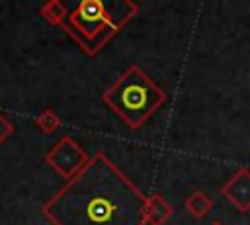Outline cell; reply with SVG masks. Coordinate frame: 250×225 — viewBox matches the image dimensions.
Wrapping results in <instances>:
<instances>
[{
    "label": "cell",
    "mask_w": 250,
    "mask_h": 225,
    "mask_svg": "<svg viewBox=\"0 0 250 225\" xmlns=\"http://www.w3.org/2000/svg\"><path fill=\"white\" fill-rule=\"evenodd\" d=\"M145 205L146 196L100 151L43 203L41 213L51 225H146Z\"/></svg>",
    "instance_id": "cell-1"
},
{
    "label": "cell",
    "mask_w": 250,
    "mask_h": 225,
    "mask_svg": "<svg viewBox=\"0 0 250 225\" xmlns=\"http://www.w3.org/2000/svg\"><path fill=\"white\" fill-rule=\"evenodd\" d=\"M64 8L61 27L90 57L98 55L139 12L133 0H59Z\"/></svg>",
    "instance_id": "cell-2"
},
{
    "label": "cell",
    "mask_w": 250,
    "mask_h": 225,
    "mask_svg": "<svg viewBox=\"0 0 250 225\" xmlns=\"http://www.w3.org/2000/svg\"><path fill=\"white\" fill-rule=\"evenodd\" d=\"M102 102L111 108L131 129H139L166 102V92L146 76L139 65L127 67L102 94Z\"/></svg>",
    "instance_id": "cell-3"
},
{
    "label": "cell",
    "mask_w": 250,
    "mask_h": 225,
    "mask_svg": "<svg viewBox=\"0 0 250 225\" xmlns=\"http://www.w3.org/2000/svg\"><path fill=\"white\" fill-rule=\"evenodd\" d=\"M43 160L57 172L61 174L64 180H70L74 174H78L86 162L90 160V157L86 155V151L70 137V135H62L43 157Z\"/></svg>",
    "instance_id": "cell-4"
},
{
    "label": "cell",
    "mask_w": 250,
    "mask_h": 225,
    "mask_svg": "<svg viewBox=\"0 0 250 225\" xmlns=\"http://www.w3.org/2000/svg\"><path fill=\"white\" fill-rule=\"evenodd\" d=\"M221 196L227 202H230L238 211H250V170L244 166L238 168L221 186Z\"/></svg>",
    "instance_id": "cell-5"
},
{
    "label": "cell",
    "mask_w": 250,
    "mask_h": 225,
    "mask_svg": "<svg viewBox=\"0 0 250 225\" xmlns=\"http://www.w3.org/2000/svg\"><path fill=\"white\" fill-rule=\"evenodd\" d=\"M174 213V207L166 202L164 196L160 194H150L146 196V205H145V223L146 225H164Z\"/></svg>",
    "instance_id": "cell-6"
},
{
    "label": "cell",
    "mask_w": 250,
    "mask_h": 225,
    "mask_svg": "<svg viewBox=\"0 0 250 225\" xmlns=\"http://www.w3.org/2000/svg\"><path fill=\"white\" fill-rule=\"evenodd\" d=\"M213 205H215V203H213L211 196L205 194L203 190H195V192H191V194L186 198V202H184L186 211H188L193 219H205L207 213L213 209Z\"/></svg>",
    "instance_id": "cell-7"
},
{
    "label": "cell",
    "mask_w": 250,
    "mask_h": 225,
    "mask_svg": "<svg viewBox=\"0 0 250 225\" xmlns=\"http://www.w3.org/2000/svg\"><path fill=\"white\" fill-rule=\"evenodd\" d=\"M39 14H41V18H43L47 23H51V25H59V27H61V23L64 22V8L61 6L59 0H49V2H45V4L41 6Z\"/></svg>",
    "instance_id": "cell-8"
},
{
    "label": "cell",
    "mask_w": 250,
    "mask_h": 225,
    "mask_svg": "<svg viewBox=\"0 0 250 225\" xmlns=\"http://www.w3.org/2000/svg\"><path fill=\"white\" fill-rule=\"evenodd\" d=\"M33 123H35V127H37L39 131H43V133H55V131L61 127V117L55 113V110L45 108V110L33 119Z\"/></svg>",
    "instance_id": "cell-9"
},
{
    "label": "cell",
    "mask_w": 250,
    "mask_h": 225,
    "mask_svg": "<svg viewBox=\"0 0 250 225\" xmlns=\"http://www.w3.org/2000/svg\"><path fill=\"white\" fill-rule=\"evenodd\" d=\"M12 133H14V125H12V121L0 112V145H2Z\"/></svg>",
    "instance_id": "cell-10"
},
{
    "label": "cell",
    "mask_w": 250,
    "mask_h": 225,
    "mask_svg": "<svg viewBox=\"0 0 250 225\" xmlns=\"http://www.w3.org/2000/svg\"><path fill=\"white\" fill-rule=\"evenodd\" d=\"M211 225H223V223H221V221H213Z\"/></svg>",
    "instance_id": "cell-11"
}]
</instances>
